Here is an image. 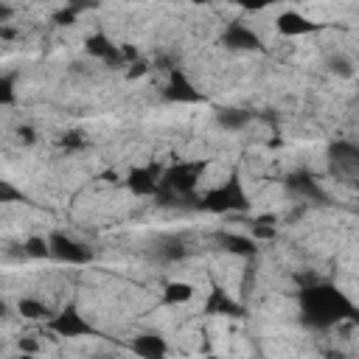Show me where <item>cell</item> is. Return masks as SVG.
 I'll use <instances>...</instances> for the list:
<instances>
[{
	"instance_id": "obj_1",
	"label": "cell",
	"mask_w": 359,
	"mask_h": 359,
	"mask_svg": "<svg viewBox=\"0 0 359 359\" xmlns=\"http://www.w3.org/2000/svg\"><path fill=\"white\" fill-rule=\"evenodd\" d=\"M298 298H300L303 323L309 328H334L339 323H356V317H359L353 300H348L345 292H339L337 286L323 284V281L300 286Z\"/></svg>"
},
{
	"instance_id": "obj_2",
	"label": "cell",
	"mask_w": 359,
	"mask_h": 359,
	"mask_svg": "<svg viewBox=\"0 0 359 359\" xmlns=\"http://www.w3.org/2000/svg\"><path fill=\"white\" fill-rule=\"evenodd\" d=\"M197 208H203L208 214H242V211H247L250 200H247V191L242 186L239 174H230V180L225 186H217V189L205 191L197 200Z\"/></svg>"
},
{
	"instance_id": "obj_3",
	"label": "cell",
	"mask_w": 359,
	"mask_h": 359,
	"mask_svg": "<svg viewBox=\"0 0 359 359\" xmlns=\"http://www.w3.org/2000/svg\"><path fill=\"white\" fill-rule=\"evenodd\" d=\"M328 171L342 180V183L353 186L359 177V146L351 140H337L328 146Z\"/></svg>"
},
{
	"instance_id": "obj_4",
	"label": "cell",
	"mask_w": 359,
	"mask_h": 359,
	"mask_svg": "<svg viewBox=\"0 0 359 359\" xmlns=\"http://www.w3.org/2000/svg\"><path fill=\"white\" fill-rule=\"evenodd\" d=\"M45 323H48V328H51L54 334H59V337H93V334H98V331L82 317V312H79L73 303H68L59 314H51Z\"/></svg>"
},
{
	"instance_id": "obj_5",
	"label": "cell",
	"mask_w": 359,
	"mask_h": 359,
	"mask_svg": "<svg viewBox=\"0 0 359 359\" xmlns=\"http://www.w3.org/2000/svg\"><path fill=\"white\" fill-rule=\"evenodd\" d=\"M48 244H51V258H59L65 264H90L93 261L90 247H85L82 242H76L65 233H51Z\"/></svg>"
},
{
	"instance_id": "obj_6",
	"label": "cell",
	"mask_w": 359,
	"mask_h": 359,
	"mask_svg": "<svg viewBox=\"0 0 359 359\" xmlns=\"http://www.w3.org/2000/svg\"><path fill=\"white\" fill-rule=\"evenodd\" d=\"M163 96L168 101H180V104H197V101H203V93L191 85V79L183 71H177V68L168 73V85H166Z\"/></svg>"
},
{
	"instance_id": "obj_7",
	"label": "cell",
	"mask_w": 359,
	"mask_h": 359,
	"mask_svg": "<svg viewBox=\"0 0 359 359\" xmlns=\"http://www.w3.org/2000/svg\"><path fill=\"white\" fill-rule=\"evenodd\" d=\"M157 180H160V168H154V166H138V168H132L126 174V189L135 197H154Z\"/></svg>"
},
{
	"instance_id": "obj_8",
	"label": "cell",
	"mask_w": 359,
	"mask_h": 359,
	"mask_svg": "<svg viewBox=\"0 0 359 359\" xmlns=\"http://www.w3.org/2000/svg\"><path fill=\"white\" fill-rule=\"evenodd\" d=\"M205 314H211V317H244V306L236 303L222 286H214L208 295V303H205Z\"/></svg>"
},
{
	"instance_id": "obj_9",
	"label": "cell",
	"mask_w": 359,
	"mask_h": 359,
	"mask_svg": "<svg viewBox=\"0 0 359 359\" xmlns=\"http://www.w3.org/2000/svg\"><path fill=\"white\" fill-rule=\"evenodd\" d=\"M222 43H225V48H230V51H261V40H258L247 26H242V23L228 26L225 34H222Z\"/></svg>"
},
{
	"instance_id": "obj_10",
	"label": "cell",
	"mask_w": 359,
	"mask_h": 359,
	"mask_svg": "<svg viewBox=\"0 0 359 359\" xmlns=\"http://www.w3.org/2000/svg\"><path fill=\"white\" fill-rule=\"evenodd\" d=\"M278 31H281L284 37H306V34L320 31V26H317L314 20L303 17L300 12H284V15L278 17Z\"/></svg>"
},
{
	"instance_id": "obj_11",
	"label": "cell",
	"mask_w": 359,
	"mask_h": 359,
	"mask_svg": "<svg viewBox=\"0 0 359 359\" xmlns=\"http://www.w3.org/2000/svg\"><path fill=\"white\" fill-rule=\"evenodd\" d=\"M85 51L90 54V57H96V59H104L107 65H121L124 59H121V51L104 37V34H90L87 40H85Z\"/></svg>"
},
{
	"instance_id": "obj_12",
	"label": "cell",
	"mask_w": 359,
	"mask_h": 359,
	"mask_svg": "<svg viewBox=\"0 0 359 359\" xmlns=\"http://www.w3.org/2000/svg\"><path fill=\"white\" fill-rule=\"evenodd\" d=\"M132 351L138 356H143V359H160V356H166L168 345H166V339L160 334L149 331V334H140V337L132 339Z\"/></svg>"
},
{
	"instance_id": "obj_13",
	"label": "cell",
	"mask_w": 359,
	"mask_h": 359,
	"mask_svg": "<svg viewBox=\"0 0 359 359\" xmlns=\"http://www.w3.org/2000/svg\"><path fill=\"white\" fill-rule=\"evenodd\" d=\"M217 242L222 244V250H228L233 256H242V258H253L256 256V242L247 239V236H239V233H217Z\"/></svg>"
},
{
	"instance_id": "obj_14",
	"label": "cell",
	"mask_w": 359,
	"mask_h": 359,
	"mask_svg": "<svg viewBox=\"0 0 359 359\" xmlns=\"http://www.w3.org/2000/svg\"><path fill=\"white\" fill-rule=\"evenodd\" d=\"M194 298V286L186 281H171L163 289V303L166 306H180V303H189Z\"/></svg>"
},
{
	"instance_id": "obj_15",
	"label": "cell",
	"mask_w": 359,
	"mask_h": 359,
	"mask_svg": "<svg viewBox=\"0 0 359 359\" xmlns=\"http://www.w3.org/2000/svg\"><path fill=\"white\" fill-rule=\"evenodd\" d=\"M17 312H20L26 320H48V317L54 314L43 300H34V298H23V300L17 303Z\"/></svg>"
},
{
	"instance_id": "obj_16",
	"label": "cell",
	"mask_w": 359,
	"mask_h": 359,
	"mask_svg": "<svg viewBox=\"0 0 359 359\" xmlns=\"http://www.w3.org/2000/svg\"><path fill=\"white\" fill-rule=\"evenodd\" d=\"M286 183H289L292 191H300V194H306V197H312V200H314V197H317V200H325V194L317 189V183H314L312 177H306V174H292Z\"/></svg>"
},
{
	"instance_id": "obj_17",
	"label": "cell",
	"mask_w": 359,
	"mask_h": 359,
	"mask_svg": "<svg viewBox=\"0 0 359 359\" xmlns=\"http://www.w3.org/2000/svg\"><path fill=\"white\" fill-rule=\"evenodd\" d=\"M217 121H219L225 129H242V126L250 121V112H247V110H233V107H228V110H219V112H217Z\"/></svg>"
},
{
	"instance_id": "obj_18",
	"label": "cell",
	"mask_w": 359,
	"mask_h": 359,
	"mask_svg": "<svg viewBox=\"0 0 359 359\" xmlns=\"http://www.w3.org/2000/svg\"><path fill=\"white\" fill-rule=\"evenodd\" d=\"M23 253H26L29 258H51V244H48L43 236H31V239H26Z\"/></svg>"
},
{
	"instance_id": "obj_19",
	"label": "cell",
	"mask_w": 359,
	"mask_h": 359,
	"mask_svg": "<svg viewBox=\"0 0 359 359\" xmlns=\"http://www.w3.org/2000/svg\"><path fill=\"white\" fill-rule=\"evenodd\" d=\"M275 222H278V217H272V214L258 217V219L253 222V236H256V239H272V236H275Z\"/></svg>"
},
{
	"instance_id": "obj_20",
	"label": "cell",
	"mask_w": 359,
	"mask_h": 359,
	"mask_svg": "<svg viewBox=\"0 0 359 359\" xmlns=\"http://www.w3.org/2000/svg\"><path fill=\"white\" fill-rule=\"evenodd\" d=\"M9 203H26V194L9 180H0V205H9Z\"/></svg>"
},
{
	"instance_id": "obj_21",
	"label": "cell",
	"mask_w": 359,
	"mask_h": 359,
	"mask_svg": "<svg viewBox=\"0 0 359 359\" xmlns=\"http://www.w3.org/2000/svg\"><path fill=\"white\" fill-rule=\"evenodd\" d=\"M17 101V90H15V73L0 76V107H9Z\"/></svg>"
},
{
	"instance_id": "obj_22",
	"label": "cell",
	"mask_w": 359,
	"mask_h": 359,
	"mask_svg": "<svg viewBox=\"0 0 359 359\" xmlns=\"http://www.w3.org/2000/svg\"><path fill=\"white\" fill-rule=\"evenodd\" d=\"M160 256L168 258V261H177V258H183V256H186V244L180 242V239H166L163 247H160Z\"/></svg>"
},
{
	"instance_id": "obj_23",
	"label": "cell",
	"mask_w": 359,
	"mask_h": 359,
	"mask_svg": "<svg viewBox=\"0 0 359 359\" xmlns=\"http://www.w3.org/2000/svg\"><path fill=\"white\" fill-rule=\"evenodd\" d=\"M328 68H331V73H337V76H342V79H353V62H351L348 57H334V59L328 62Z\"/></svg>"
},
{
	"instance_id": "obj_24",
	"label": "cell",
	"mask_w": 359,
	"mask_h": 359,
	"mask_svg": "<svg viewBox=\"0 0 359 359\" xmlns=\"http://www.w3.org/2000/svg\"><path fill=\"white\" fill-rule=\"evenodd\" d=\"M236 3L247 12H261L267 6H275V3H286V0H236Z\"/></svg>"
},
{
	"instance_id": "obj_25",
	"label": "cell",
	"mask_w": 359,
	"mask_h": 359,
	"mask_svg": "<svg viewBox=\"0 0 359 359\" xmlns=\"http://www.w3.org/2000/svg\"><path fill=\"white\" fill-rule=\"evenodd\" d=\"M76 15H79L76 9L65 6L62 12H57V15H54V23H57V26H73V23H76Z\"/></svg>"
},
{
	"instance_id": "obj_26",
	"label": "cell",
	"mask_w": 359,
	"mask_h": 359,
	"mask_svg": "<svg viewBox=\"0 0 359 359\" xmlns=\"http://www.w3.org/2000/svg\"><path fill=\"white\" fill-rule=\"evenodd\" d=\"M62 146H65V149H82V146H85L82 132H68V135L62 138Z\"/></svg>"
},
{
	"instance_id": "obj_27",
	"label": "cell",
	"mask_w": 359,
	"mask_h": 359,
	"mask_svg": "<svg viewBox=\"0 0 359 359\" xmlns=\"http://www.w3.org/2000/svg\"><path fill=\"white\" fill-rule=\"evenodd\" d=\"M68 6L76 9V12H85V9H96L98 0H68Z\"/></svg>"
},
{
	"instance_id": "obj_28",
	"label": "cell",
	"mask_w": 359,
	"mask_h": 359,
	"mask_svg": "<svg viewBox=\"0 0 359 359\" xmlns=\"http://www.w3.org/2000/svg\"><path fill=\"white\" fill-rule=\"evenodd\" d=\"M17 135H20V140H26V143H34V140H37V135H34V129H31V126H20V129H17Z\"/></svg>"
},
{
	"instance_id": "obj_29",
	"label": "cell",
	"mask_w": 359,
	"mask_h": 359,
	"mask_svg": "<svg viewBox=\"0 0 359 359\" xmlns=\"http://www.w3.org/2000/svg\"><path fill=\"white\" fill-rule=\"evenodd\" d=\"M15 37H17V31L12 26H6V23L0 26V40H15Z\"/></svg>"
},
{
	"instance_id": "obj_30",
	"label": "cell",
	"mask_w": 359,
	"mask_h": 359,
	"mask_svg": "<svg viewBox=\"0 0 359 359\" xmlns=\"http://www.w3.org/2000/svg\"><path fill=\"white\" fill-rule=\"evenodd\" d=\"M146 73V65L143 62H132V71H129V79H135V76H143Z\"/></svg>"
},
{
	"instance_id": "obj_31",
	"label": "cell",
	"mask_w": 359,
	"mask_h": 359,
	"mask_svg": "<svg viewBox=\"0 0 359 359\" xmlns=\"http://www.w3.org/2000/svg\"><path fill=\"white\" fill-rule=\"evenodd\" d=\"M9 20H12V6H3V3H0V26L9 23Z\"/></svg>"
},
{
	"instance_id": "obj_32",
	"label": "cell",
	"mask_w": 359,
	"mask_h": 359,
	"mask_svg": "<svg viewBox=\"0 0 359 359\" xmlns=\"http://www.w3.org/2000/svg\"><path fill=\"white\" fill-rule=\"evenodd\" d=\"M20 351L34 353V351H37V342H34V339H20Z\"/></svg>"
},
{
	"instance_id": "obj_33",
	"label": "cell",
	"mask_w": 359,
	"mask_h": 359,
	"mask_svg": "<svg viewBox=\"0 0 359 359\" xmlns=\"http://www.w3.org/2000/svg\"><path fill=\"white\" fill-rule=\"evenodd\" d=\"M101 180H110V183H115L118 174H115V171H104V174H101Z\"/></svg>"
},
{
	"instance_id": "obj_34",
	"label": "cell",
	"mask_w": 359,
	"mask_h": 359,
	"mask_svg": "<svg viewBox=\"0 0 359 359\" xmlns=\"http://www.w3.org/2000/svg\"><path fill=\"white\" fill-rule=\"evenodd\" d=\"M9 314V306H6V300H0V317H6Z\"/></svg>"
},
{
	"instance_id": "obj_35",
	"label": "cell",
	"mask_w": 359,
	"mask_h": 359,
	"mask_svg": "<svg viewBox=\"0 0 359 359\" xmlns=\"http://www.w3.org/2000/svg\"><path fill=\"white\" fill-rule=\"evenodd\" d=\"M191 3H197V6H208L211 0H191Z\"/></svg>"
}]
</instances>
